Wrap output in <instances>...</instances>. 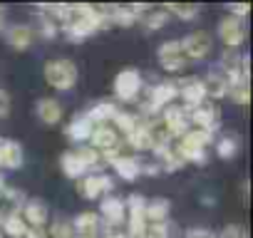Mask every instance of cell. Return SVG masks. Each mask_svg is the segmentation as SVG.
I'll list each match as a JSON object with an SVG mask.
<instances>
[{
    "instance_id": "cell-8",
    "label": "cell",
    "mask_w": 253,
    "mask_h": 238,
    "mask_svg": "<svg viewBox=\"0 0 253 238\" xmlns=\"http://www.w3.org/2000/svg\"><path fill=\"white\" fill-rule=\"evenodd\" d=\"M216 35H218V40L223 42L226 52H236V50L243 45V40H246V28H243V20L231 18V15L221 18V23H218V28H216Z\"/></svg>"
},
{
    "instance_id": "cell-42",
    "label": "cell",
    "mask_w": 253,
    "mask_h": 238,
    "mask_svg": "<svg viewBox=\"0 0 253 238\" xmlns=\"http://www.w3.org/2000/svg\"><path fill=\"white\" fill-rule=\"evenodd\" d=\"M23 238H47V231L45 228H28V233Z\"/></svg>"
},
{
    "instance_id": "cell-6",
    "label": "cell",
    "mask_w": 253,
    "mask_h": 238,
    "mask_svg": "<svg viewBox=\"0 0 253 238\" xmlns=\"http://www.w3.org/2000/svg\"><path fill=\"white\" fill-rule=\"evenodd\" d=\"M114 176L109 174H87L77 181V194L87 201H102L104 196L114 194Z\"/></svg>"
},
{
    "instance_id": "cell-35",
    "label": "cell",
    "mask_w": 253,
    "mask_h": 238,
    "mask_svg": "<svg viewBox=\"0 0 253 238\" xmlns=\"http://www.w3.org/2000/svg\"><path fill=\"white\" fill-rule=\"evenodd\" d=\"M169 20H171V18H169V13H167L164 8H159V10H152V8H149V10L139 18V23H144L147 30H162Z\"/></svg>"
},
{
    "instance_id": "cell-7",
    "label": "cell",
    "mask_w": 253,
    "mask_h": 238,
    "mask_svg": "<svg viewBox=\"0 0 253 238\" xmlns=\"http://www.w3.org/2000/svg\"><path fill=\"white\" fill-rule=\"evenodd\" d=\"M176 87H179V99L184 102L181 107L184 109H194V107H201L206 104V84H204V77H181L176 79Z\"/></svg>"
},
{
    "instance_id": "cell-40",
    "label": "cell",
    "mask_w": 253,
    "mask_h": 238,
    "mask_svg": "<svg viewBox=\"0 0 253 238\" xmlns=\"http://www.w3.org/2000/svg\"><path fill=\"white\" fill-rule=\"evenodd\" d=\"M251 13V5L248 3H236V5H228V15L231 18H238V20H246Z\"/></svg>"
},
{
    "instance_id": "cell-3",
    "label": "cell",
    "mask_w": 253,
    "mask_h": 238,
    "mask_svg": "<svg viewBox=\"0 0 253 238\" xmlns=\"http://www.w3.org/2000/svg\"><path fill=\"white\" fill-rule=\"evenodd\" d=\"M126 208V238H144L149 221H147V196L144 194H129L124 198Z\"/></svg>"
},
{
    "instance_id": "cell-26",
    "label": "cell",
    "mask_w": 253,
    "mask_h": 238,
    "mask_svg": "<svg viewBox=\"0 0 253 238\" xmlns=\"http://www.w3.org/2000/svg\"><path fill=\"white\" fill-rule=\"evenodd\" d=\"M0 233L8 236V238H23V236L28 233V223L23 221V216H20L18 208H13V211H8V213L3 216V223H0Z\"/></svg>"
},
{
    "instance_id": "cell-45",
    "label": "cell",
    "mask_w": 253,
    "mask_h": 238,
    "mask_svg": "<svg viewBox=\"0 0 253 238\" xmlns=\"http://www.w3.org/2000/svg\"><path fill=\"white\" fill-rule=\"evenodd\" d=\"M5 184H8V181H5V176H3V171H0V189H5Z\"/></svg>"
},
{
    "instance_id": "cell-41",
    "label": "cell",
    "mask_w": 253,
    "mask_h": 238,
    "mask_svg": "<svg viewBox=\"0 0 253 238\" xmlns=\"http://www.w3.org/2000/svg\"><path fill=\"white\" fill-rule=\"evenodd\" d=\"M181 238H216V233H213V231H209V228L196 226V228H186Z\"/></svg>"
},
{
    "instance_id": "cell-23",
    "label": "cell",
    "mask_w": 253,
    "mask_h": 238,
    "mask_svg": "<svg viewBox=\"0 0 253 238\" xmlns=\"http://www.w3.org/2000/svg\"><path fill=\"white\" fill-rule=\"evenodd\" d=\"M144 122H147V119H142L139 112H124V109H119L117 117L112 119V124H114L112 129H114L117 134H124V137H126V134H132L137 127H142Z\"/></svg>"
},
{
    "instance_id": "cell-4",
    "label": "cell",
    "mask_w": 253,
    "mask_h": 238,
    "mask_svg": "<svg viewBox=\"0 0 253 238\" xmlns=\"http://www.w3.org/2000/svg\"><path fill=\"white\" fill-rule=\"evenodd\" d=\"M112 89H114V99L117 102H137V97L142 94L144 89V79H142V72L134 70V67H124L114 75V82H112Z\"/></svg>"
},
{
    "instance_id": "cell-16",
    "label": "cell",
    "mask_w": 253,
    "mask_h": 238,
    "mask_svg": "<svg viewBox=\"0 0 253 238\" xmlns=\"http://www.w3.org/2000/svg\"><path fill=\"white\" fill-rule=\"evenodd\" d=\"M87 147H92L94 152L104 154V152H112V149H117V147H122V144H119V134H117L109 124H99V127L92 129Z\"/></svg>"
},
{
    "instance_id": "cell-27",
    "label": "cell",
    "mask_w": 253,
    "mask_h": 238,
    "mask_svg": "<svg viewBox=\"0 0 253 238\" xmlns=\"http://www.w3.org/2000/svg\"><path fill=\"white\" fill-rule=\"evenodd\" d=\"M238 149H241V144H238V137H236V134H226V137L213 139V152H216V157L223 159V161L236 159Z\"/></svg>"
},
{
    "instance_id": "cell-13",
    "label": "cell",
    "mask_w": 253,
    "mask_h": 238,
    "mask_svg": "<svg viewBox=\"0 0 253 238\" xmlns=\"http://www.w3.org/2000/svg\"><path fill=\"white\" fill-rule=\"evenodd\" d=\"M23 221L28 223V228H47L50 223V206L42 198H28L20 208Z\"/></svg>"
},
{
    "instance_id": "cell-36",
    "label": "cell",
    "mask_w": 253,
    "mask_h": 238,
    "mask_svg": "<svg viewBox=\"0 0 253 238\" xmlns=\"http://www.w3.org/2000/svg\"><path fill=\"white\" fill-rule=\"evenodd\" d=\"M144 238H174V226H171V221H167V223H149Z\"/></svg>"
},
{
    "instance_id": "cell-1",
    "label": "cell",
    "mask_w": 253,
    "mask_h": 238,
    "mask_svg": "<svg viewBox=\"0 0 253 238\" xmlns=\"http://www.w3.org/2000/svg\"><path fill=\"white\" fill-rule=\"evenodd\" d=\"M60 30L65 33V38L70 42H82L87 38H92L94 33L104 30V20H102V13L99 8L94 5H67L65 8V15L60 20Z\"/></svg>"
},
{
    "instance_id": "cell-39",
    "label": "cell",
    "mask_w": 253,
    "mask_h": 238,
    "mask_svg": "<svg viewBox=\"0 0 253 238\" xmlns=\"http://www.w3.org/2000/svg\"><path fill=\"white\" fill-rule=\"evenodd\" d=\"M10 107H13V102H10V94H8V89H3V87H0V122L10 117Z\"/></svg>"
},
{
    "instance_id": "cell-46",
    "label": "cell",
    "mask_w": 253,
    "mask_h": 238,
    "mask_svg": "<svg viewBox=\"0 0 253 238\" xmlns=\"http://www.w3.org/2000/svg\"><path fill=\"white\" fill-rule=\"evenodd\" d=\"M0 238H3V233H0Z\"/></svg>"
},
{
    "instance_id": "cell-17",
    "label": "cell",
    "mask_w": 253,
    "mask_h": 238,
    "mask_svg": "<svg viewBox=\"0 0 253 238\" xmlns=\"http://www.w3.org/2000/svg\"><path fill=\"white\" fill-rule=\"evenodd\" d=\"M142 159L139 157H126V154H119L117 159L109 161V166L114 169V174L122 179V181H137L142 176Z\"/></svg>"
},
{
    "instance_id": "cell-11",
    "label": "cell",
    "mask_w": 253,
    "mask_h": 238,
    "mask_svg": "<svg viewBox=\"0 0 253 238\" xmlns=\"http://www.w3.org/2000/svg\"><path fill=\"white\" fill-rule=\"evenodd\" d=\"M99 221H102V226H109V231H117V226H122L124 223V218H126V208H124V198H119V196H104L102 201H99Z\"/></svg>"
},
{
    "instance_id": "cell-25",
    "label": "cell",
    "mask_w": 253,
    "mask_h": 238,
    "mask_svg": "<svg viewBox=\"0 0 253 238\" xmlns=\"http://www.w3.org/2000/svg\"><path fill=\"white\" fill-rule=\"evenodd\" d=\"M171 213V201L167 196L147 198V221L149 223H167Z\"/></svg>"
},
{
    "instance_id": "cell-37",
    "label": "cell",
    "mask_w": 253,
    "mask_h": 238,
    "mask_svg": "<svg viewBox=\"0 0 253 238\" xmlns=\"http://www.w3.org/2000/svg\"><path fill=\"white\" fill-rule=\"evenodd\" d=\"M3 198H8V201H13V208H23V203L28 201V196H25V191L23 189H13V186H8L5 184V189H3Z\"/></svg>"
},
{
    "instance_id": "cell-19",
    "label": "cell",
    "mask_w": 253,
    "mask_h": 238,
    "mask_svg": "<svg viewBox=\"0 0 253 238\" xmlns=\"http://www.w3.org/2000/svg\"><path fill=\"white\" fill-rule=\"evenodd\" d=\"M72 228L77 238H99L102 231V221L94 211H82L72 218Z\"/></svg>"
},
{
    "instance_id": "cell-21",
    "label": "cell",
    "mask_w": 253,
    "mask_h": 238,
    "mask_svg": "<svg viewBox=\"0 0 253 238\" xmlns=\"http://www.w3.org/2000/svg\"><path fill=\"white\" fill-rule=\"evenodd\" d=\"M92 129H94V124L89 122V119L84 114H77V117L70 119V124L65 127V137H67V142H72V144L80 147V144H87L89 142Z\"/></svg>"
},
{
    "instance_id": "cell-20",
    "label": "cell",
    "mask_w": 253,
    "mask_h": 238,
    "mask_svg": "<svg viewBox=\"0 0 253 238\" xmlns=\"http://www.w3.org/2000/svg\"><path fill=\"white\" fill-rule=\"evenodd\" d=\"M35 117L45 127H55L62 119V104L55 97H42V99L35 102Z\"/></svg>"
},
{
    "instance_id": "cell-29",
    "label": "cell",
    "mask_w": 253,
    "mask_h": 238,
    "mask_svg": "<svg viewBox=\"0 0 253 238\" xmlns=\"http://www.w3.org/2000/svg\"><path fill=\"white\" fill-rule=\"evenodd\" d=\"M164 10L169 13V18H176V20H184V23L196 20L199 13H201V8L199 5H191V3H167Z\"/></svg>"
},
{
    "instance_id": "cell-10",
    "label": "cell",
    "mask_w": 253,
    "mask_h": 238,
    "mask_svg": "<svg viewBox=\"0 0 253 238\" xmlns=\"http://www.w3.org/2000/svg\"><path fill=\"white\" fill-rule=\"evenodd\" d=\"M186 114H189V124L196 127V129H204V132L216 134L218 127H221V112L213 104H201V107L186 109Z\"/></svg>"
},
{
    "instance_id": "cell-34",
    "label": "cell",
    "mask_w": 253,
    "mask_h": 238,
    "mask_svg": "<svg viewBox=\"0 0 253 238\" xmlns=\"http://www.w3.org/2000/svg\"><path fill=\"white\" fill-rule=\"evenodd\" d=\"M174 152L179 154V159L184 161V164H206L209 161V149H191V147H181V144H176L174 147Z\"/></svg>"
},
{
    "instance_id": "cell-9",
    "label": "cell",
    "mask_w": 253,
    "mask_h": 238,
    "mask_svg": "<svg viewBox=\"0 0 253 238\" xmlns=\"http://www.w3.org/2000/svg\"><path fill=\"white\" fill-rule=\"evenodd\" d=\"M159 122L164 124V129L169 132L171 139H181V137L191 129V124H189V114H186V109H184L181 104H171V107L162 109Z\"/></svg>"
},
{
    "instance_id": "cell-28",
    "label": "cell",
    "mask_w": 253,
    "mask_h": 238,
    "mask_svg": "<svg viewBox=\"0 0 253 238\" xmlns=\"http://www.w3.org/2000/svg\"><path fill=\"white\" fill-rule=\"evenodd\" d=\"M181 147H191V149H209L213 144V134L211 132H204V129H196L191 127L181 139H179Z\"/></svg>"
},
{
    "instance_id": "cell-14",
    "label": "cell",
    "mask_w": 253,
    "mask_h": 238,
    "mask_svg": "<svg viewBox=\"0 0 253 238\" xmlns=\"http://www.w3.org/2000/svg\"><path fill=\"white\" fill-rule=\"evenodd\" d=\"M23 164H25V152H23L20 142L0 137V171L3 169L18 171V169H23Z\"/></svg>"
},
{
    "instance_id": "cell-5",
    "label": "cell",
    "mask_w": 253,
    "mask_h": 238,
    "mask_svg": "<svg viewBox=\"0 0 253 238\" xmlns=\"http://www.w3.org/2000/svg\"><path fill=\"white\" fill-rule=\"evenodd\" d=\"M179 45H181V52H184L186 62H201V60H206L211 55L213 38L206 30H191V33H186L179 40Z\"/></svg>"
},
{
    "instance_id": "cell-43",
    "label": "cell",
    "mask_w": 253,
    "mask_h": 238,
    "mask_svg": "<svg viewBox=\"0 0 253 238\" xmlns=\"http://www.w3.org/2000/svg\"><path fill=\"white\" fill-rule=\"evenodd\" d=\"M5 25H8V10H5L3 5H0V33L5 30Z\"/></svg>"
},
{
    "instance_id": "cell-33",
    "label": "cell",
    "mask_w": 253,
    "mask_h": 238,
    "mask_svg": "<svg viewBox=\"0 0 253 238\" xmlns=\"http://www.w3.org/2000/svg\"><path fill=\"white\" fill-rule=\"evenodd\" d=\"M157 164H159V171H167V174H174V171H181L186 164L179 159V154L174 152V147H169L167 152L157 154Z\"/></svg>"
},
{
    "instance_id": "cell-32",
    "label": "cell",
    "mask_w": 253,
    "mask_h": 238,
    "mask_svg": "<svg viewBox=\"0 0 253 238\" xmlns=\"http://www.w3.org/2000/svg\"><path fill=\"white\" fill-rule=\"evenodd\" d=\"M35 20H38V25H35V30H33V33H38V35H40V38H45V40H55V38H57L60 25H57V20H55V18H50V15H45V13H38V15H35Z\"/></svg>"
},
{
    "instance_id": "cell-30",
    "label": "cell",
    "mask_w": 253,
    "mask_h": 238,
    "mask_svg": "<svg viewBox=\"0 0 253 238\" xmlns=\"http://www.w3.org/2000/svg\"><path fill=\"white\" fill-rule=\"evenodd\" d=\"M124 142L129 144L134 152H152V137H149V127H147V122H144L142 127H137L132 134H126Z\"/></svg>"
},
{
    "instance_id": "cell-18",
    "label": "cell",
    "mask_w": 253,
    "mask_h": 238,
    "mask_svg": "<svg viewBox=\"0 0 253 238\" xmlns=\"http://www.w3.org/2000/svg\"><path fill=\"white\" fill-rule=\"evenodd\" d=\"M204 84H206V97L209 99H223L228 97V75L221 65L211 67L209 75L204 77Z\"/></svg>"
},
{
    "instance_id": "cell-2",
    "label": "cell",
    "mask_w": 253,
    "mask_h": 238,
    "mask_svg": "<svg viewBox=\"0 0 253 238\" xmlns=\"http://www.w3.org/2000/svg\"><path fill=\"white\" fill-rule=\"evenodd\" d=\"M42 77L45 82L57 89V92H70L77 79H80V70L77 65L70 60V57H55V60H47L45 67H42Z\"/></svg>"
},
{
    "instance_id": "cell-38",
    "label": "cell",
    "mask_w": 253,
    "mask_h": 238,
    "mask_svg": "<svg viewBox=\"0 0 253 238\" xmlns=\"http://www.w3.org/2000/svg\"><path fill=\"white\" fill-rule=\"evenodd\" d=\"M216 238H248V233H246V228H241L238 223H228V226L221 228V233H218Z\"/></svg>"
},
{
    "instance_id": "cell-12",
    "label": "cell",
    "mask_w": 253,
    "mask_h": 238,
    "mask_svg": "<svg viewBox=\"0 0 253 238\" xmlns=\"http://www.w3.org/2000/svg\"><path fill=\"white\" fill-rule=\"evenodd\" d=\"M157 60H159V65H162L167 72H179V70H184V65H186V57H184V52H181L179 40H164V42L157 47Z\"/></svg>"
},
{
    "instance_id": "cell-31",
    "label": "cell",
    "mask_w": 253,
    "mask_h": 238,
    "mask_svg": "<svg viewBox=\"0 0 253 238\" xmlns=\"http://www.w3.org/2000/svg\"><path fill=\"white\" fill-rule=\"evenodd\" d=\"M45 231H47V238H77L72 228V218H65V216H55V221H50Z\"/></svg>"
},
{
    "instance_id": "cell-24",
    "label": "cell",
    "mask_w": 253,
    "mask_h": 238,
    "mask_svg": "<svg viewBox=\"0 0 253 238\" xmlns=\"http://www.w3.org/2000/svg\"><path fill=\"white\" fill-rule=\"evenodd\" d=\"M60 169L70 181H80L82 176H87V169H84V164H82V159L77 157L75 149H70L60 157Z\"/></svg>"
},
{
    "instance_id": "cell-44",
    "label": "cell",
    "mask_w": 253,
    "mask_h": 238,
    "mask_svg": "<svg viewBox=\"0 0 253 238\" xmlns=\"http://www.w3.org/2000/svg\"><path fill=\"white\" fill-rule=\"evenodd\" d=\"M99 238H126L124 233H119V231H107V233H102Z\"/></svg>"
},
{
    "instance_id": "cell-15",
    "label": "cell",
    "mask_w": 253,
    "mask_h": 238,
    "mask_svg": "<svg viewBox=\"0 0 253 238\" xmlns=\"http://www.w3.org/2000/svg\"><path fill=\"white\" fill-rule=\"evenodd\" d=\"M3 33H5V42H8V47L15 50V52H25V50H30V45H33V40H35L33 28H30V25H23V23H18V25H8Z\"/></svg>"
},
{
    "instance_id": "cell-22",
    "label": "cell",
    "mask_w": 253,
    "mask_h": 238,
    "mask_svg": "<svg viewBox=\"0 0 253 238\" xmlns=\"http://www.w3.org/2000/svg\"><path fill=\"white\" fill-rule=\"evenodd\" d=\"M117 112H119V107L112 102V99H99V102H94L87 112H82L89 122L94 124V127H99V124H109L112 119L117 117Z\"/></svg>"
}]
</instances>
